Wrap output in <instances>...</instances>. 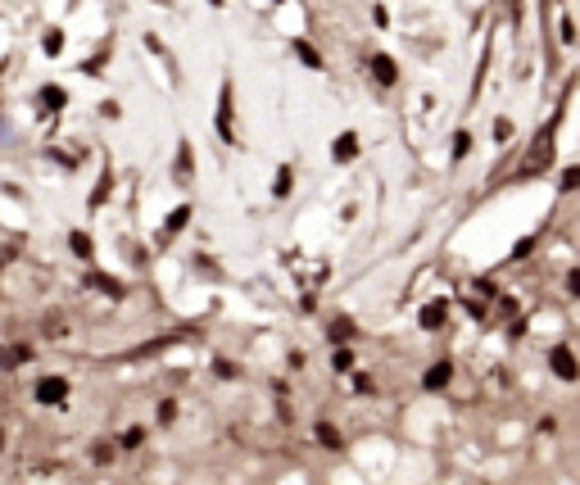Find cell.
<instances>
[{"label":"cell","mask_w":580,"mask_h":485,"mask_svg":"<svg viewBox=\"0 0 580 485\" xmlns=\"http://www.w3.org/2000/svg\"><path fill=\"white\" fill-rule=\"evenodd\" d=\"M422 385H426V390H440V385H449V363H436V367L422 377Z\"/></svg>","instance_id":"13"},{"label":"cell","mask_w":580,"mask_h":485,"mask_svg":"<svg viewBox=\"0 0 580 485\" xmlns=\"http://www.w3.org/2000/svg\"><path fill=\"white\" fill-rule=\"evenodd\" d=\"M41 51H46V55H59V51H64V36H59V32H46V46H41Z\"/></svg>","instance_id":"20"},{"label":"cell","mask_w":580,"mask_h":485,"mask_svg":"<svg viewBox=\"0 0 580 485\" xmlns=\"http://www.w3.org/2000/svg\"><path fill=\"white\" fill-rule=\"evenodd\" d=\"M317 444H327V449H340V431L336 427H327V422H317Z\"/></svg>","instance_id":"14"},{"label":"cell","mask_w":580,"mask_h":485,"mask_svg":"<svg viewBox=\"0 0 580 485\" xmlns=\"http://www.w3.org/2000/svg\"><path fill=\"white\" fill-rule=\"evenodd\" d=\"M41 105H46V109H64V105H68V95L59 91V86H41Z\"/></svg>","instance_id":"15"},{"label":"cell","mask_w":580,"mask_h":485,"mask_svg":"<svg viewBox=\"0 0 580 485\" xmlns=\"http://www.w3.org/2000/svg\"><path fill=\"white\" fill-rule=\"evenodd\" d=\"M213 372H218V377H236V367H231L227 358H218V363H213Z\"/></svg>","instance_id":"27"},{"label":"cell","mask_w":580,"mask_h":485,"mask_svg":"<svg viewBox=\"0 0 580 485\" xmlns=\"http://www.w3.org/2000/svg\"><path fill=\"white\" fill-rule=\"evenodd\" d=\"M327 335H331V340H349V335H354V322H349V318H336V322L327 327Z\"/></svg>","instance_id":"16"},{"label":"cell","mask_w":580,"mask_h":485,"mask_svg":"<svg viewBox=\"0 0 580 485\" xmlns=\"http://www.w3.org/2000/svg\"><path fill=\"white\" fill-rule=\"evenodd\" d=\"M177 177H181V186L195 182V145H191V141L177 145Z\"/></svg>","instance_id":"6"},{"label":"cell","mask_w":580,"mask_h":485,"mask_svg":"<svg viewBox=\"0 0 580 485\" xmlns=\"http://www.w3.org/2000/svg\"><path fill=\"white\" fill-rule=\"evenodd\" d=\"M0 449H5V431H0Z\"/></svg>","instance_id":"29"},{"label":"cell","mask_w":580,"mask_h":485,"mask_svg":"<svg viewBox=\"0 0 580 485\" xmlns=\"http://www.w3.org/2000/svg\"><path fill=\"white\" fill-rule=\"evenodd\" d=\"M495 136H499V141H508V136H512V122L499 118V122H495Z\"/></svg>","instance_id":"26"},{"label":"cell","mask_w":580,"mask_h":485,"mask_svg":"<svg viewBox=\"0 0 580 485\" xmlns=\"http://www.w3.org/2000/svg\"><path fill=\"white\" fill-rule=\"evenodd\" d=\"M440 322H444V308H440V304H431V308H422V327H426V331H436Z\"/></svg>","instance_id":"17"},{"label":"cell","mask_w":580,"mask_h":485,"mask_svg":"<svg viewBox=\"0 0 580 485\" xmlns=\"http://www.w3.org/2000/svg\"><path fill=\"white\" fill-rule=\"evenodd\" d=\"M372 19H376V28H386V23H390V9H386V5H376V9H372Z\"/></svg>","instance_id":"28"},{"label":"cell","mask_w":580,"mask_h":485,"mask_svg":"<svg viewBox=\"0 0 580 485\" xmlns=\"http://www.w3.org/2000/svg\"><path fill=\"white\" fill-rule=\"evenodd\" d=\"M576 182H580V168H566V172H562V186H558V191H576Z\"/></svg>","instance_id":"21"},{"label":"cell","mask_w":580,"mask_h":485,"mask_svg":"<svg viewBox=\"0 0 580 485\" xmlns=\"http://www.w3.org/2000/svg\"><path fill=\"white\" fill-rule=\"evenodd\" d=\"M354 367V354L349 350H336V372H349Z\"/></svg>","instance_id":"22"},{"label":"cell","mask_w":580,"mask_h":485,"mask_svg":"<svg viewBox=\"0 0 580 485\" xmlns=\"http://www.w3.org/2000/svg\"><path fill=\"white\" fill-rule=\"evenodd\" d=\"M109 191H114V172H109V168H105V172H100V182H95V191H91V209H100V204H105V195H109Z\"/></svg>","instance_id":"12"},{"label":"cell","mask_w":580,"mask_h":485,"mask_svg":"<svg viewBox=\"0 0 580 485\" xmlns=\"http://www.w3.org/2000/svg\"><path fill=\"white\" fill-rule=\"evenodd\" d=\"M290 51L300 55V64H304V68H313V73H322V68H327V59L317 55L313 46H308V41H290Z\"/></svg>","instance_id":"8"},{"label":"cell","mask_w":580,"mask_h":485,"mask_svg":"<svg viewBox=\"0 0 580 485\" xmlns=\"http://www.w3.org/2000/svg\"><path fill=\"white\" fill-rule=\"evenodd\" d=\"M549 363H553V372H558L562 381H576V354L566 350V345H558V350L549 354Z\"/></svg>","instance_id":"5"},{"label":"cell","mask_w":580,"mask_h":485,"mask_svg":"<svg viewBox=\"0 0 580 485\" xmlns=\"http://www.w3.org/2000/svg\"><path fill=\"white\" fill-rule=\"evenodd\" d=\"M186 218H191V204H181V209H172V214H168V231H177V227H186Z\"/></svg>","instance_id":"19"},{"label":"cell","mask_w":580,"mask_h":485,"mask_svg":"<svg viewBox=\"0 0 580 485\" xmlns=\"http://www.w3.org/2000/svg\"><path fill=\"white\" fill-rule=\"evenodd\" d=\"M141 440H145V431H141V427H132L127 435H122V444H127V449H137V444H141Z\"/></svg>","instance_id":"23"},{"label":"cell","mask_w":580,"mask_h":485,"mask_svg":"<svg viewBox=\"0 0 580 485\" xmlns=\"http://www.w3.org/2000/svg\"><path fill=\"white\" fill-rule=\"evenodd\" d=\"M553 164V132H539L535 145H530V159L522 164V177H535V172H544Z\"/></svg>","instance_id":"2"},{"label":"cell","mask_w":580,"mask_h":485,"mask_svg":"<svg viewBox=\"0 0 580 485\" xmlns=\"http://www.w3.org/2000/svg\"><path fill=\"white\" fill-rule=\"evenodd\" d=\"M290 186H295V168H290V164H281V168H277V182H273V195H277V200H286Z\"/></svg>","instance_id":"9"},{"label":"cell","mask_w":580,"mask_h":485,"mask_svg":"<svg viewBox=\"0 0 580 485\" xmlns=\"http://www.w3.org/2000/svg\"><path fill=\"white\" fill-rule=\"evenodd\" d=\"M571 41H576V23L562 19V46H571Z\"/></svg>","instance_id":"25"},{"label":"cell","mask_w":580,"mask_h":485,"mask_svg":"<svg viewBox=\"0 0 580 485\" xmlns=\"http://www.w3.org/2000/svg\"><path fill=\"white\" fill-rule=\"evenodd\" d=\"M467 155H472V132L458 127V132H453V164H463Z\"/></svg>","instance_id":"11"},{"label":"cell","mask_w":580,"mask_h":485,"mask_svg":"<svg viewBox=\"0 0 580 485\" xmlns=\"http://www.w3.org/2000/svg\"><path fill=\"white\" fill-rule=\"evenodd\" d=\"M28 358H32V350H28V345H14V350H0V367H19V363H28Z\"/></svg>","instance_id":"10"},{"label":"cell","mask_w":580,"mask_h":485,"mask_svg":"<svg viewBox=\"0 0 580 485\" xmlns=\"http://www.w3.org/2000/svg\"><path fill=\"white\" fill-rule=\"evenodd\" d=\"M68 245H73V250H78L82 259H91V236H86V231H73V236H68Z\"/></svg>","instance_id":"18"},{"label":"cell","mask_w":580,"mask_h":485,"mask_svg":"<svg viewBox=\"0 0 580 485\" xmlns=\"http://www.w3.org/2000/svg\"><path fill=\"white\" fill-rule=\"evenodd\" d=\"M367 68H372V78H376L381 86H394V82H399V64H394V55H386V51H376L372 59H367Z\"/></svg>","instance_id":"4"},{"label":"cell","mask_w":580,"mask_h":485,"mask_svg":"<svg viewBox=\"0 0 580 485\" xmlns=\"http://www.w3.org/2000/svg\"><path fill=\"white\" fill-rule=\"evenodd\" d=\"M213 132L222 136L227 145H241V136H236V82H222V91H218V109H213Z\"/></svg>","instance_id":"1"},{"label":"cell","mask_w":580,"mask_h":485,"mask_svg":"<svg viewBox=\"0 0 580 485\" xmlns=\"http://www.w3.org/2000/svg\"><path fill=\"white\" fill-rule=\"evenodd\" d=\"M36 404H46V408H59V404H64L68 400V381L64 377H41V381H36Z\"/></svg>","instance_id":"3"},{"label":"cell","mask_w":580,"mask_h":485,"mask_svg":"<svg viewBox=\"0 0 580 485\" xmlns=\"http://www.w3.org/2000/svg\"><path fill=\"white\" fill-rule=\"evenodd\" d=\"M331 155H336V164H349V159L359 155V132H340L336 145H331Z\"/></svg>","instance_id":"7"},{"label":"cell","mask_w":580,"mask_h":485,"mask_svg":"<svg viewBox=\"0 0 580 485\" xmlns=\"http://www.w3.org/2000/svg\"><path fill=\"white\" fill-rule=\"evenodd\" d=\"M172 417H177V404L164 400V404H159V422H172Z\"/></svg>","instance_id":"24"}]
</instances>
